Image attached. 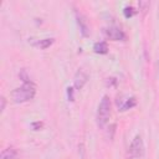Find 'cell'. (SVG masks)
<instances>
[{"mask_svg":"<svg viewBox=\"0 0 159 159\" xmlns=\"http://www.w3.org/2000/svg\"><path fill=\"white\" fill-rule=\"evenodd\" d=\"M35 84L32 82H26L21 87H17L11 92V98L15 103H25L27 101H31L35 97Z\"/></svg>","mask_w":159,"mask_h":159,"instance_id":"1","label":"cell"},{"mask_svg":"<svg viewBox=\"0 0 159 159\" xmlns=\"http://www.w3.org/2000/svg\"><path fill=\"white\" fill-rule=\"evenodd\" d=\"M111 116V101L108 96H103L97 109V124L99 128H103Z\"/></svg>","mask_w":159,"mask_h":159,"instance_id":"2","label":"cell"},{"mask_svg":"<svg viewBox=\"0 0 159 159\" xmlns=\"http://www.w3.org/2000/svg\"><path fill=\"white\" fill-rule=\"evenodd\" d=\"M128 155L132 159H138L144 155V143L140 135H135L128 148Z\"/></svg>","mask_w":159,"mask_h":159,"instance_id":"3","label":"cell"},{"mask_svg":"<svg viewBox=\"0 0 159 159\" xmlns=\"http://www.w3.org/2000/svg\"><path fill=\"white\" fill-rule=\"evenodd\" d=\"M104 34L107 35L108 39L113 40V41H123L125 40V34L122 29L117 27V26H109L104 30Z\"/></svg>","mask_w":159,"mask_h":159,"instance_id":"4","label":"cell"},{"mask_svg":"<svg viewBox=\"0 0 159 159\" xmlns=\"http://www.w3.org/2000/svg\"><path fill=\"white\" fill-rule=\"evenodd\" d=\"M87 80H88L87 73H86L83 70H78V71L76 72V75H75V80H73L75 88L81 89V88L87 83Z\"/></svg>","mask_w":159,"mask_h":159,"instance_id":"5","label":"cell"},{"mask_svg":"<svg viewBox=\"0 0 159 159\" xmlns=\"http://www.w3.org/2000/svg\"><path fill=\"white\" fill-rule=\"evenodd\" d=\"M76 17H77V24H78V26H80L81 34H82L84 37L89 36V27H88V25H87L86 19H84L81 14H78V12H76Z\"/></svg>","mask_w":159,"mask_h":159,"instance_id":"6","label":"cell"},{"mask_svg":"<svg viewBox=\"0 0 159 159\" xmlns=\"http://www.w3.org/2000/svg\"><path fill=\"white\" fill-rule=\"evenodd\" d=\"M17 150L12 147L10 148H6L1 152V155H0V159H17Z\"/></svg>","mask_w":159,"mask_h":159,"instance_id":"7","label":"cell"},{"mask_svg":"<svg viewBox=\"0 0 159 159\" xmlns=\"http://www.w3.org/2000/svg\"><path fill=\"white\" fill-rule=\"evenodd\" d=\"M93 51L96 53H99V55H104L108 52V45L106 41H99V42H96L93 45Z\"/></svg>","mask_w":159,"mask_h":159,"instance_id":"8","label":"cell"},{"mask_svg":"<svg viewBox=\"0 0 159 159\" xmlns=\"http://www.w3.org/2000/svg\"><path fill=\"white\" fill-rule=\"evenodd\" d=\"M53 42H55L53 39H42V40H39V41L34 42V45L37 46V47H40V48H42V50H46V48H48Z\"/></svg>","mask_w":159,"mask_h":159,"instance_id":"9","label":"cell"},{"mask_svg":"<svg viewBox=\"0 0 159 159\" xmlns=\"http://www.w3.org/2000/svg\"><path fill=\"white\" fill-rule=\"evenodd\" d=\"M135 104H137L135 98H134V97H130V98H128V99L124 102V104L120 107V111H127V109H130V108H133Z\"/></svg>","mask_w":159,"mask_h":159,"instance_id":"10","label":"cell"},{"mask_svg":"<svg viewBox=\"0 0 159 159\" xmlns=\"http://www.w3.org/2000/svg\"><path fill=\"white\" fill-rule=\"evenodd\" d=\"M123 14H124V16L128 19V17H132V16L135 14V11H134V9H133L132 6H127V7H124Z\"/></svg>","mask_w":159,"mask_h":159,"instance_id":"11","label":"cell"},{"mask_svg":"<svg viewBox=\"0 0 159 159\" xmlns=\"http://www.w3.org/2000/svg\"><path fill=\"white\" fill-rule=\"evenodd\" d=\"M67 97H68V101H71V102H73V101H75L73 88H72V87H68V88H67Z\"/></svg>","mask_w":159,"mask_h":159,"instance_id":"12","label":"cell"},{"mask_svg":"<svg viewBox=\"0 0 159 159\" xmlns=\"http://www.w3.org/2000/svg\"><path fill=\"white\" fill-rule=\"evenodd\" d=\"M42 125H43V123L42 122H34L32 124H31V128L34 129V130H39V129H41L42 128Z\"/></svg>","mask_w":159,"mask_h":159,"instance_id":"13","label":"cell"},{"mask_svg":"<svg viewBox=\"0 0 159 159\" xmlns=\"http://www.w3.org/2000/svg\"><path fill=\"white\" fill-rule=\"evenodd\" d=\"M1 106H0V111L1 112H4V109H5V103H6V101H5V98L4 97H1Z\"/></svg>","mask_w":159,"mask_h":159,"instance_id":"14","label":"cell"}]
</instances>
